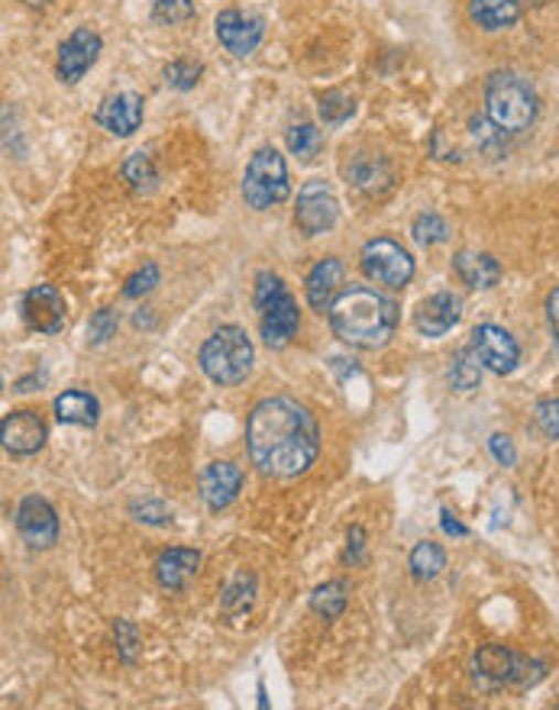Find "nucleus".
<instances>
[{
	"mask_svg": "<svg viewBox=\"0 0 559 710\" xmlns=\"http://www.w3.org/2000/svg\"><path fill=\"white\" fill-rule=\"evenodd\" d=\"M288 165L272 146L259 149L249 165H246V175H243V197L252 211H269L281 201H288Z\"/></svg>",
	"mask_w": 559,
	"mask_h": 710,
	"instance_id": "nucleus-5",
	"label": "nucleus"
},
{
	"mask_svg": "<svg viewBox=\"0 0 559 710\" xmlns=\"http://www.w3.org/2000/svg\"><path fill=\"white\" fill-rule=\"evenodd\" d=\"M488 449H492V455L498 459V465H505V469H512L514 459H517V452H514L512 440H508L505 433H495V437L488 440Z\"/></svg>",
	"mask_w": 559,
	"mask_h": 710,
	"instance_id": "nucleus-43",
	"label": "nucleus"
},
{
	"mask_svg": "<svg viewBox=\"0 0 559 710\" xmlns=\"http://www.w3.org/2000/svg\"><path fill=\"white\" fill-rule=\"evenodd\" d=\"M94 120L114 136H133L142 127V97L137 90H120L100 100Z\"/></svg>",
	"mask_w": 559,
	"mask_h": 710,
	"instance_id": "nucleus-16",
	"label": "nucleus"
},
{
	"mask_svg": "<svg viewBox=\"0 0 559 710\" xmlns=\"http://www.w3.org/2000/svg\"><path fill=\"white\" fill-rule=\"evenodd\" d=\"M460 320H463V301L453 291L430 294L427 301H420L418 311H415V326H418L420 336H427V340L447 336Z\"/></svg>",
	"mask_w": 559,
	"mask_h": 710,
	"instance_id": "nucleus-15",
	"label": "nucleus"
},
{
	"mask_svg": "<svg viewBox=\"0 0 559 710\" xmlns=\"http://www.w3.org/2000/svg\"><path fill=\"white\" fill-rule=\"evenodd\" d=\"M197 569H201V552L185 549V546H172L155 559V578L165 591L187 588V581L197 575Z\"/></svg>",
	"mask_w": 559,
	"mask_h": 710,
	"instance_id": "nucleus-19",
	"label": "nucleus"
},
{
	"mask_svg": "<svg viewBox=\"0 0 559 710\" xmlns=\"http://www.w3.org/2000/svg\"><path fill=\"white\" fill-rule=\"evenodd\" d=\"M547 323H550L553 340L559 343V288H553V291L547 294Z\"/></svg>",
	"mask_w": 559,
	"mask_h": 710,
	"instance_id": "nucleus-44",
	"label": "nucleus"
},
{
	"mask_svg": "<svg viewBox=\"0 0 559 710\" xmlns=\"http://www.w3.org/2000/svg\"><path fill=\"white\" fill-rule=\"evenodd\" d=\"M472 139H475V146L482 149V152H488V155H502V142H505V130H498L492 120H485V117H472Z\"/></svg>",
	"mask_w": 559,
	"mask_h": 710,
	"instance_id": "nucleus-34",
	"label": "nucleus"
},
{
	"mask_svg": "<svg viewBox=\"0 0 559 710\" xmlns=\"http://www.w3.org/2000/svg\"><path fill=\"white\" fill-rule=\"evenodd\" d=\"M482 362H479V355L475 349L469 346V349H460V353L453 355V362H450V385L456 388V391H472V388H479V381H482Z\"/></svg>",
	"mask_w": 559,
	"mask_h": 710,
	"instance_id": "nucleus-26",
	"label": "nucleus"
},
{
	"mask_svg": "<svg viewBox=\"0 0 559 710\" xmlns=\"http://www.w3.org/2000/svg\"><path fill=\"white\" fill-rule=\"evenodd\" d=\"M472 349L479 355V362L495 372V375H512L520 362V346L508 330L495 326V323H482L472 330Z\"/></svg>",
	"mask_w": 559,
	"mask_h": 710,
	"instance_id": "nucleus-9",
	"label": "nucleus"
},
{
	"mask_svg": "<svg viewBox=\"0 0 559 710\" xmlns=\"http://www.w3.org/2000/svg\"><path fill=\"white\" fill-rule=\"evenodd\" d=\"M114 333H117V311H114V308H100V311L92 316V323H88V340L100 346V343H107Z\"/></svg>",
	"mask_w": 559,
	"mask_h": 710,
	"instance_id": "nucleus-40",
	"label": "nucleus"
},
{
	"mask_svg": "<svg viewBox=\"0 0 559 710\" xmlns=\"http://www.w3.org/2000/svg\"><path fill=\"white\" fill-rule=\"evenodd\" d=\"M100 49H104V43H100V36H97L94 30H88V26L75 30L65 43L58 45V62H55L58 82L78 85V82L94 68Z\"/></svg>",
	"mask_w": 559,
	"mask_h": 710,
	"instance_id": "nucleus-10",
	"label": "nucleus"
},
{
	"mask_svg": "<svg viewBox=\"0 0 559 710\" xmlns=\"http://www.w3.org/2000/svg\"><path fill=\"white\" fill-rule=\"evenodd\" d=\"M201 368L217 385H239L252 368V343L239 326L214 330L201 346Z\"/></svg>",
	"mask_w": 559,
	"mask_h": 710,
	"instance_id": "nucleus-4",
	"label": "nucleus"
},
{
	"mask_svg": "<svg viewBox=\"0 0 559 710\" xmlns=\"http://www.w3.org/2000/svg\"><path fill=\"white\" fill-rule=\"evenodd\" d=\"M411 236L418 239L420 246H440V243H447L450 226L440 214H420L415 226H411Z\"/></svg>",
	"mask_w": 559,
	"mask_h": 710,
	"instance_id": "nucleus-31",
	"label": "nucleus"
},
{
	"mask_svg": "<svg viewBox=\"0 0 559 710\" xmlns=\"http://www.w3.org/2000/svg\"><path fill=\"white\" fill-rule=\"evenodd\" d=\"M246 445L252 465L262 475L294 478L314 465L321 452V430L304 404L279 395L252 407L246 423Z\"/></svg>",
	"mask_w": 559,
	"mask_h": 710,
	"instance_id": "nucleus-1",
	"label": "nucleus"
},
{
	"mask_svg": "<svg viewBox=\"0 0 559 710\" xmlns=\"http://www.w3.org/2000/svg\"><path fill=\"white\" fill-rule=\"evenodd\" d=\"M23 3H30V7H46L49 0H23Z\"/></svg>",
	"mask_w": 559,
	"mask_h": 710,
	"instance_id": "nucleus-46",
	"label": "nucleus"
},
{
	"mask_svg": "<svg viewBox=\"0 0 559 710\" xmlns=\"http://www.w3.org/2000/svg\"><path fill=\"white\" fill-rule=\"evenodd\" d=\"M252 601H256V575H249V572H239L221 594V607L227 617L246 614L252 607Z\"/></svg>",
	"mask_w": 559,
	"mask_h": 710,
	"instance_id": "nucleus-24",
	"label": "nucleus"
},
{
	"mask_svg": "<svg viewBox=\"0 0 559 710\" xmlns=\"http://www.w3.org/2000/svg\"><path fill=\"white\" fill-rule=\"evenodd\" d=\"M340 220V201L326 181H308L298 191V207H294V223L304 236H321L330 233Z\"/></svg>",
	"mask_w": 559,
	"mask_h": 710,
	"instance_id": "nucleus-8",
	"label": "nucleus"
},
{
	"mask_svg": "<svg viewBox=\"0 0 559 710\" xmlns=\"http://www.w3.org/2000/svg\"><path fill=\"white\" fill-rule=\"evenodd\" d=\"M346 581H326L311 594V611L321 614L324 621H336L346 611Z\"/></svg>",
	"mask_w": 559,
	"mask_h": 710,
	"instance_id": "nucleus-27",
	"label": "nucleus"
},
{
	"mask_svg": "<svg viewBox=\"0 0 559 710\" xmlns=\"http://www.w3.org/2000/svg\"><path fill=\"white\" fill-rule=\"evenodd\" d=\"M114 636H117V653H120V659H123L127 666H133L137 656H140V630L130 621H117L114 623Z\"/></svg>",
	"mask_w": 559,
	"mask_h": 710,
	"instance_id": "nucleus-36",
	"label": "nucleus"
},
{
	"mask_svg": "<svg viewBox=\"0 0 559 710\" xmlns=\"http://www.w3.org/2000/svg\"><path fill=\"white\" fill-rule=\"evenodd\" d=\"M243 488V472L236 469L234 462H211L201 472V501L211 510H224L230 507Z\"/></svg>",
	"mask_w": 559,
	"mask_h": 710,
	"instance_id": "nucleus-17",
	"label": "nucleus"
},
{
	"mask_svg": "<svg viewBox=\"0 0 559 710\" xmlns=\"http://www.w3.org/2000/svg\"><path fill=\"white\" fill-rule=\"evenodd\" d=\"M330 326L333 333L356 349H378L391 340L395 326H398V304L391 298H385L375 288H346L340 291V298L330 304Z\"/></svg>",
	"mask_w": 559,
	"mask_h": 710,
	"instance_id": "nucleus-2",
	"label": "nucleus"
},
{
	"mask_svg": "<svg viewBox=\"0 0 559 710\" xmlns=\"http://www.w3.org/2000/svg\"><path fill=\"white\" fill-rule=\"evenodd\" d=\"M20 313H23V320H26V326L30 330H36V333H58L62 326H65V298H62V291L58 288H52V284H36V288H30L26 294H23V301H20Z\"/></svg>",
	"mask_w": 559,
	"mask_h": 710,
	"instance_id": "nucleus-13",
	"label": "nucleus"
},
{
	"mask_svg": "<svg viewBox=\"0 0 559 710\" xmlns=\"http://www.w3.org/2000/svg\"><path fill=\"white\" fill-rule=\"evenodd\" d=\"M152 17L165 26H179L194 17V0H152Z\"/></svg>",
	"mask_w": 559,
	"mask_h": 710,
	"instance_id": "nucleus-35",
	"label": "nucleus"
},
{
	"mask_svg": "<svg viewBox=\"0 0 559 710\" xmlns=\"http://www.w3.org/2000/svg\"><path fill=\"white\" fill-rule=\"evenodd\" d=\"M359 266L363 275L375 281V284H385V288H405L411 278H415V259L408 249H401L395 239H369L363 246V256H359Z\"/></svg>",
	"mask_w": 559,
	"mask_h": 710,
	"instance_id": "nucleus-7",
	"label": "nucleus"
},
{
	"mask_svg": "<svg viewBox=\"0 0 559 710\" xmlns=\"http://www.w3.org/2000/svg\"><path fill=\"white\" fill-rule=\"evenodd\" d=\"M17 530L30 549H49L58 539V517L46 497L30 494L17 507Z\"/></svg>",
	"mask_w": 559,
	"mask_h": 710,
	"instance_id": "nucleus-12",
	"label": "nucleus"
},
{
	"mask_svg": "<svg viewBox=\"0 0 559 710\" xmlns=\"http://www.w3.org/2000/svg\"><path fill=\"white\" fill-rule=\"evenodd\" d=\"M288 149H291V155H298L301 162H311L318 152H321V146H324V136L318 127H311V123H301V127H291L288 130Z\"/></svg>",
	"mask_w": 559,
	"mask_h": 710,
	"instance_id": "nucleus-30",
	"label": "nucleus"
},
{
	"mask_svg": "<svg viewBox=\"0 0 559 710\" xmlns=\"http://www.w3.org/2000/svg\"><path fill=\"white\" fill-rule=\"evenodd\" d=\"M214 33L227 52H234L236 58H246L262 43L266 23H262V17H249L243 10H224L214 20Z\"/></svg>",
	"mask_w": 559,
	"mask_h": 710,
	"instance_id": "nucleus-11",
	"label": "nucleus"
},
{
	"mask_svg": "<svg viewBox=\"0 0 559 710\" xmlns=\"http://www.w3.org/2000/svg\"><path fill=\"white\" fill-rule=\"evenodd\" d=\"M524 0H469V17L479 30L498 33L520 20Z\"/></svg>",
	"mask_w": 559,
	"mask_h": 710,
	"instance_id": "nucleus-21",
	"label": "nucleus"
},
{
	"mask_svg": "<svg viewBox=\"0 0 559 710\" xmlns=\"http://www.w3.org/2000/svg\"><path fill=\"white\" fill-rule=\"evenodd\" d=\"M340 284H343V262L340 259H321L308 275V304L318 313L330 311V304L340 298Z\"/></svg>",
	"mask_w": 559,
	"mask_h": 710,
	"instance_id": "nucleus-20",
	"label": "nucleus"
},
{
	"mask_svg": "<svg viewBox=\"0 0 559 710\" xmlns=\"http://www.w3.org/2000/svg\"><path fill=\"white\" fill-rule=\"evenodd\" d=\"M55 417L68 427H94L100 417V404L88 391H65L55 398Z\"/></svg>",
	"mask_w": 559,
	"mask_h": 710,
	"instance_id": "nucleus-23",
	"label": "nucleus"
},
{
	"mask_svg": "<svg viewBox=\"0 0 559 710\" xmlns=\"http://www.w3.org/2000/svg\"><path fill=\"white\" fill-rule=\"evenodd\" d=\"M440 517H443V520H440V524H443V532H450V536H466L469 532L460 520H453V514H450V510H443Z\"/></svg>",
	"mask_w": 559,
	"mask_h": 710,
	"instance_id": "nucleus-45",
	"label": "nucleus"
},
{
	"mask_svg": "<svg viewBox=\"0 0 559 710\" xmlns=\"http://www.w3.org/2000/svg\"><path fill=\"white\" fill-rule=\"evenodd\" d=\"M485 110L498 130L520 133L537 120V90L514 72H495L485 82Z\"/></svg>",
	"mask_w": 559,
	"mask_h": 710,
	"instance_id": "nucleus-3",
	"label": "nucleus"
},
{
	"mask_svg": "<svg viewBox=\"0 0 559 710\" xmlns=\"http://www.w3.org/2000/svg\"><path fill=\"white\" fill-rule=\"evenodd\" d=\"M475 678L488 681V685H517V688H530L544 678L547 668L527 656H517L508 646H498V643H488V646H479L475 659Z\"/></svg>",
	"mask_w": 559,
	"mask_h": 710,
	"instance_id": "nucleus-6",
	"label": "nucleus"
},
{
	"mask_svg": "<svg viewBox=\"0 0 559 710\" xmlns=\"http://www.w3.org/2000/svg\"><path fill=\"white\" fill-rule=\"evenodd\" d=\"M159 284V266H142L137 275H130L127 278V284H123V298H130V301H137L142 294H149L152 288Z\"/></svg>",
	"mask_w": 559,
	"mask_h": 710,
	"instance_id": "nucleus-38",
	"label": "nucleus"
},
{
	"mask_svg": "<svg viewBox=\"0 0 559 710\" xmlns=\"http://www.w3.org/2000/svg\"><path fill=\"white\" fill-rule=\"evenodd\" d=\"M298 326H301V311H298V301H294L291 294H284L272 308H266V311H262V320H259L262 340H266L272 349L288 346V343L298 336Z\"/></svg>",
	"mask_w": 559,
	"mask_h": 710,
	"instance_id": "nucleus-18",
	"label": "nucleus"
},
{
	"mask_svg": "<svg viewBox=\"0 0 559 710\" xmlns=\"http://www.w3.org/2000/svg\"><path fill=\"white\" fill-rule=\"evenodd\" d=\"M350 178H353V184H356V187H363V191L375 194L378 187H388L391 172H388V165H385L378 155H366V152H363V155L350 165Z\"/></svg>",
	"mask_w": 559,
	"mask_h": 710,
	"instance_id": "nucleus-25",
	"label": "nucleus"
},
{
	"mask_svg": "<svg viewBox=\"0 0 559 710\" xmlns=\"http://www.w3.org/2000/svg\"><path fill=\"white\" fill-rule=\"evenodd\" d=\"M284 294H288V288H284V281H281L279 275L262 271V275L256 278V308H259V313L266 311V308H272Z\"/></svg>",
	"mask_w": 559,
	"mask_h": 710,
	"instance_id": "nucleus-37",
	"label": "nucleus"
},
{
	"mask_svg": "<svg viewBox=\"0 0 559 710\" xmlns=\"http://www.w3.org/2000/svg\"><path fill=\"white\" fill-rule=\"evenodd\" d=\"M133 514H137V520H142V524H155V527H162V524L172 520V510H169L162 501H137V504H133Z\"/></svg>",
	"mask_w": 559,
	"mask_h": 710,
	"instance_id": "nucleus-41",
	"label": "nucleus"
},
{
	"mask_svg": "<svg viewBox=\"0 0 559 710\" xmlns=\"http://www.w3.org/2000/svg\"><path fill=\"white\" fill-rule=\"evenodd\" d=\"M363 552H366V530L363 527H350L346 532V562L350 566H356V562H363Z\"/></svg>",
	"mask_w": 559,
	"mask_h": 710,
	"instance_id": "nucleus-42",
	"label": "nucleus"
},
{
	"mask_svg": "<svg viewBox=\"0 0 559 710\" xmlns=\"http://www.w3.org/2000/svg\"><path fill=\"white\" fill-rule=\"evenodd\" d=\"M453 268H456V275H460V281L469 284V288H495L498 281H502V266L488 256V252H456V259H453Z\"/></svg>",
	"mask_w": 559,
	"mask_h": 710,
	"instance_id": "nucleus-22",
	"label": "nucleus"
},
{
	"mask_svg": "<svg viewBox=\"0 0 559 710\" xmlns=\"http://www.w3.org/2000/svg\"><path fill=\"white\" fill-rule=\"evenodd\" d=\"M534 420H537V427H540L544 437L559 440V398L540 400L537 410H534Z\"/></svg>",
	"mask_w": 559,
	"mask_h": 710,
	"instance_id": "nucleus-39",
	"label": "nucleus"
},
{
	"mask_svg": "<svg viewBox=\"0 0 559 710\" xmlns=\"http://www.w3.org/2000/svg\"><path fill=\"white\" fill-rule=\"evenodd\" d=\"M201 72H204V68H201L197 62H191V58H175V62L165 65V82H169V88L191 90L201 82Z\"/></svg>",
	"mask_w": 559,
	"mask_h": 710,
	"instance_id": "nucleus-33",
	"label": "nucleus"
},
{
	"mask_svg": "<svg viewBox=\"0 0 559 710\" xmlns=\"http://www.w3.org/2000/svg\"><path fill=\"white\" fill-rule=\"evenodd\" d=\"M46 423L36 410H10L0 423V440L10 455H33L46 445Z\"/></svg>",
	"mask_w": 559,
	"mask_h": 710,
	"instance_id": "nucleus-14",
	"label": "nucleus"
},
{
	"mask_svg": "<svg viewBox=\"0 0 559 710\" xmlns=\"http://www.w3.org/2000/svg\"><path fill=\"white\" fill-rule=\"evenodd\" d=\"M408 566H411V575L420 578V581H430L447 569V552L437 542H418Z\"/></svg>",
	"mask_w": 559,
	"mask_h": 710,
	"instance_id": "nucleus-28",
	"label": "nucleus"
},
{
	"mask_svg": "<svg viewBox=\"0 0 559 710\" xmlns=\"http://www.w3.org/2000/svg\"><path fill=\"white\" fill-rule=\"evenodd\" d=\"M123 178H127V184H130L137 194H149V191L155 187V181H159V172H155V165H152V159H149L146 152H133V155L123 162Z\"/></svg>",
	"mask_w": 559,
	"mask_h": 710,
	"instance_id": "nucleus-29",
	"label": "nucleus"
},
{
	"mask_svg": "<svg viewBox=\"0 0 559 710\" xmlns=\"http://www.w3.org/2000/svg\"><path fill=\"white\" fill-rule=\"evenodd\" d=\"M318 110H321L324 123H343V120H350L356 114V104L343 90H326L324 97H321V104H318Z\"/></svg>",
	"mask_w": 559,
	"mask_h": 710,
	"instance_id": "nucleus-32",
	"label": "nucleus"
}]
</instances>
